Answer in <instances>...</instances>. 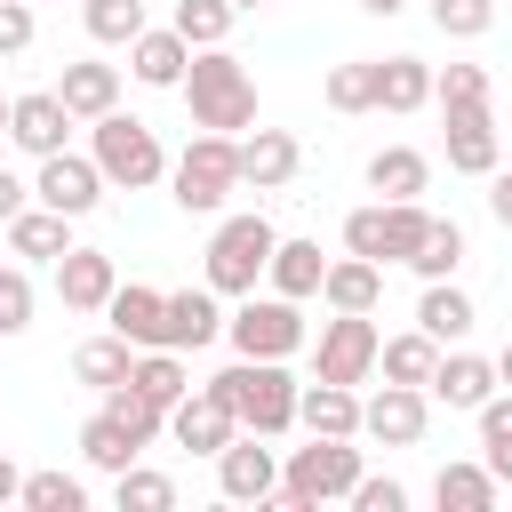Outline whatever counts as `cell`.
Listing matches in <instances>:
<instances>
[{
    "label": "cell",
    "mask_w": 512,
    "mask_h": 512,
    "mask_svg": "<svg viewBox=\"0 0 512 512\" xmlns=\"http://www.w3.org/2000/svg\"><path fill=\"white\" fill-rule=\"evenodd\" d=\"M176 96L192 104V128H216V136L256 128V80H248V64H240L232 48H192Z\"/></svg>",
    "instance_id": "cell-1"
},
{
    "label": "cell",
    "mask_w": 512,
    "mask_h": 512,
    "mask_svg": "<svg viewBox=\"0 0 512 512\" xmlns=\"http://www.w3.org/2000/svg\"><path fill=\"white\" fill-rule=\"evenodd\" d=\"M208 392L240 416V432H264V440L296 432V376H288V360H240L232 352V368H216Z\"/></svg>",
    "instance_id": "cell-2"
},
{
    "label": "cell",
    "mask_w": 512,
    "mask_h": 512,
    "mask_svg": "<svg viewBox=\"0 0 512 512\" xmlns=\"http://www.w3.org/2000/svg\"><path fill=\"white\" fill-rule=\"evenodd\" d=\"M88 160L104 168V184L112 192H152V184H168V152H160V136L136 120V112H104V120H88Z\"/></svg>",
    "instance_id": "cell-3"
},
{
    "label": "cell",
    "mask_w": 512,
    "mask_h": 512,
    "mask_svg": "<svg viewBox=\"0 0 512 512\" xmlns=\"http://www.w3.org/2000/svg\"><path fill=\"white\" fill-rule=\"evenodd\" d=\"M232 192H240V136L200 128V136L168 160V200H176L184 216H224Z\"/></svg>",
    "instance_id": "cell-4"
},
{
    "label": "cell",
    "mask_w": 512,
    "mask_h": 512,
    "mask_svg": "<svg viewBox=\"0 0 512 512\" xmlns=\"http://www.w3.org/2000/svg\"><path fill=\"white\" fill-rule=\"evenodd\" d=\"M360 472H368V464H360V440H312V448H288L272 504H280V512H320V504H344Z\"/></svg>",
    "instance_id": "cell-5"
},
{
    "label": "cell",
    "mask_w": 512,
    "mask_h": 512,
    "mask_svg": "<svg viewBox=\"0 0 512 512\" xmlns=\"http://www.w3.org/2000/svg\"><path fill=\"white\" fill-rule=\"evenodd\" d=\"M224 336H232V352L240 360H296L304 344H312V328H304V304L296 296H232V312H224Z\"/></svg>",
    "instance_id": "cell-6"
},
{
    "label": "cell",
    "mask_w": 512,
    "mask_h": 512,
    "mask_svg": "<svg viewBox=\"0 0 512 512\" xmlns=\"http://www.w3.org/2000/svg\"><path fill=\"white\" fill-rule=\"evenodd\" d=\"M272 216L264 208H248V216H216V232H208V264H200V280L216 288V296H248L256 280H264V264H272Z\"/></svg>",
    "instance_id": "cell-7"
},
{
    "label": "cell",
    "mask_w": 512,
    "mask_h": 512,
    "mask_svg": "<svg viewBox=\"0 0 512 512\" xmlns=\"http://www.w3.org/2000/svg\"><path fill=\"white\" fill-rule=\"evenodd\" d=\"M424 224H432L424 200H368V208L344 216V248L368 256V264H408L416 240H424Z\"/></svg>",
    "instance_id": "cell-8"
},
{
    "label": "cell",
    "mask_w": 512,
    "mask_h": 512,
    "mask_svg": "<svg viewBox=\"0 0 512 512\" xmlns=\"http://www.w3.org/2000/svg\"><path fill=\"white\" fill-rule=\"evenodd\" d=\"M376 312H328L312 336V376L320 384H368L376 376Z\"/></svg>",
    "instance_id": "cell-9"
},
{
    "label": "cell",
    "mask_w": 512,
    "mask_h": 512,
    "mask_svg": "<svg viewBox=\"0 0 512 512\" xmlns=\"http://www.w3.org/2000/svg\"><path fill=\"white\" fill-rule=\"evenodd\" d=\"M104 192H112V184H104V168H96L88 152H72V144H64V152H48V160L32 168V200H40V208H56V216H72V224H80Z\"/></svg>",
    "instance_id": "cell-10"
},
{
    "label": "cell",
    "mask_w": 512,
    "mask_h": 512,
    "mask_svg": "<svg viewBox=\"0 0 512 512\" xmlns=\"http://www.w3.org/2000/svg\"><path fill=\"white\" fill-rule=\"evenodd\" d=\"M280 488V456L264 448V432H232L216 448V496L224 504H272Z\"/></svg>",
    "instance_id": "cell-11"
},
{
    "label": "cell",
    "mask_w": 512,
    "mask_h": 512,
    "mask_svg": "<svg viewBox=\"0 0 512 512\" xmlns=\"http://www.w3.org/2000/svg\"><path fill=\"white\" fill-rule=\"evenodd\" d=\"M432 424V392L424 384H384L360 400V440H384V448H416Z\"/></svg>",
    "instance_id": "cell-12"
},
{
    "label": "cell",
    "mask_w": 512,
    "mask_h": 512,
    "mask_svg": "<svg viewBox=\"0 0 512 512\" xmlns=\"http://www.w3.org/2000/svg\"><path fill=\"white\" fill-rule=\"evenodd\" d=\"M216 336H224V296H216L208 280L160 296V344H168V352H200V344H216Z\"/></svg>",
    "instance_id": "cell-13"
},
{
    "label": "cell",
    "mask_w": 512,
    "mask_h": 512,
    "mask_svg": "<svg viewBox=\"0 0 512 512\" xmlns=\"http://www.w3.org/2000/svg\"><path fill=\"white\" fill-rule=\"evenodd\" d=\"M80 120L64 112V96L56 88H32V96H8V144L16 152H32V160H48V152H64V136H72Z\"/></svg>",
    "instance_id": "cell-14"
},
{
    "label": "cell",
    "mask_w": 512,
    "mask_h": 512,
    "mask_svg": "<svg viewBox=\"0 0 512 512\" xmlns=\"http://www.w3.org/2000/svg\"><path fill=\"white\" fill-rule=\"evenodd\" d=\"M440 120H448V168L456 176H488L504 160V136H496L488 104H440Z\"/></svg>",
    "instance_id": "cell-15"
},
{
    "label": "cell",
    "mask_w": 512,
    "mask_h": 512,
    "mask_svg": "<svg viewBox=\"0 0 512 512\" xmlns=\"http://www.w3.org/2000/svg\"><path fill=\"white\" fill-rule=\"evenodd\" d=\"M424 392H432L440 408H464V416H472V408L496 392V360H480V352H464V344H440V360H432Z\"/></svg>",
    "instance_id": "cell-16"
},
{
    "label": "cell",
    "mask_w": 512,
    "mask_h": 512,
    "mask_svg": "<svg viewBox=\"0 0 512 512\" xmlns=\"http://www.w3.org/2000/svg\"><path fill=\"white\" fill-rule=\"evenodd\" d=\"M232 432H240V416H232L208 384H192V392L168 408V440H176V448H192V456H216Z\"/></svg>",
    "instance_id": "cell-17"
},
{
    "label": "cell",
    "mask_w": 512,
    "mask_h": 512,
    "mask_svg": "<svg viewBox=\"0 0 512 512\" xmlns=\"http://www.w3.org/2000/svg\"><path fill=\"white\" fill-rule=\"evenodd\" d=\"M296 424L312 440H360V384H296Z\"/></svg>",
    "instance_id": "cell-18"
},
{
    "label": "cell",
    "mask_w": 512,
    "mask_h": 512,
    "mask_svg": "<svg viewBox=\"0 0 512 512\" xmlns=\"http://www.w3.org/2000/svg\"><path fill=\"white\" fill-rule=\"evenodd\" d=\"M296 168H304V144H296L288 128H240V184L280 192Z\"/></svg>",
    "instance_id": "cell-19"
},
{
    "label": "cell",
    "mask_w": 512,
    "mask_h": 512,
    "mask_svg": "<svg viewBox=\"0 0 512 512\" xmlns=\"http://www.w3.org/2000/svg\"><path fill=\"white\" fill-rule=\"evenodd\" d=\"M112 288H120V264H112L104 248H64V256H56V296H64V312H104Z\"/></svg>",
    "instance_id": "cell-20"
},
{
    "label": "cell",
    "mask_w": 512,
    "mask_h": 512,
    "mask_svg": "<svg viewBox=\"0 0 512 512\" xmlns=\"http://www.w3.org/2000/svg\"><path fill=\"white\" fill-rule=\"evenodd\" d=\"M184 64H192V40H184L176 24H144V32L128 40V72H136L144 88H176Z\"/></svg>",
    "instance_id": "cell-21"
},
{
    "label": "cell",
    "mask_w": 512,
    "mask_h": 512,
    "mask_svg": "<svg viewBox=\"0 0 512 512\" xmlns=\"http://www.w3.org/2000/svg\"><path fill=\"white\" fill-rule=\"evenodd\" d=\"M0 232H8V256H16V264H56V256L72 248V216H56V208H40V200L16 208Z\"/></svg>",
    "instance_id": "cell-22"
},
{
    "label": "cell",
    "mask_w": 512,
    "mask_h": 512,
    "mask_svg": "<svg viewBox=\"0 0 512 512\" xmlns=\"http://www.w3.org/2000/svg\"><path fill=\"white\" fill-rule=\"evenodd\" d=\"M320 304L328 312H376L384 304V264H368V256H328V272H320Z\"/></svg>",
    "instance_id": "cell-23"
},
{
    "label": "cell",
    "mask_w": 512,
    "mask_h": 512,
    "mask_svg": "<svg viewBox=\"0 0 512 512\" xmlns=\"http://www.w3.org/2000/svg\"><path fill=\"white\" fill-rule=\"evenodd\" d=\"M56 96H64V112H72V120H104V112L120 104V64H96V56H80V64H64Z\"/></svg>",
    "instance_id": "cell-24"
},
{
    "label": "cell",
    "mask_w": 512,
    "mask_h": 512,
    "mask_svg": "<svg viewBox=\"0 0 512 512\" xmlns=\"http://www.w3.org/2000/svg\"><path fill=\"white\" fill-rule=\"evenodd\" d=\"M368 192L376 200H424L432 192V160L416 144H384V152H368Z\"/></svg>",
    "instance_id": "cell-25"
},
{
    "label": "cell",
    "mask_w": 512,
    "mask_h": 512,
    "mask_svg": "<svg viewBox=\"0 0 512 512\" xmlns=\"http://www.w3.org/2000/svg\"><path fill=\"white\" fill-rule=\"evenodd\" d=\"M160 296H168V288L120 280V288L104 296V328H112V336H128L136 352H144V344H160Z\"/></svg>",
    "instance_id": "cell-26"
},
{
    "label": "cell",
    "mask_w": 512,
    "mask_h": 512,
    "mask_svg": "<svg viewBox=\"0 0 512 512\" xmlns=\"http://www.w3.org/2000/svg\"><path fill=\"white\" fill-rule=\"evenodd\" d=\"M416 328H424L432 344H464V336L480 328V312H472V296H464L456 280H424V296H416Z\"/></svg>",
    "instance_id": "cell-27"
},
{
    "label": "cell",
    "mask_w": 512,
    "mask_h": 512,
    "mask_svg": "<svg viewBox=\"0 0 512 512\" xmlns=\"http://www.w3.org/2000/svg\"><path fill=\"white\" fill-rule=\"evenodd\" d=\"M496 496H504V480H496L480 456H456V464L432 472V504H440V512H488Z\"/></svg>",
    "instance_id": "cell-28"
},
{
    "label": "cell",
    "mask_w": 512,
    "mask_h": 512,
    "mask_svg": "<svg viewBox=\"0 0 512 512\" xmlns=\"http://www.w3.org/2000/svg\"><path fill=\"white\" fill-rule=\"evenodd\" d=\"M320 272H328V256H320V240H272V264H264V288L272 296H320Z\"/></svg>",
    "instance_id": "cell-29"
},
{
    "label": "cell",
    "mask_w": 512,
    "mask_h": 512,
    "mask_svg": "<svg viewBox=\"0 0 512 512\" xmlns=\"http://www.w3.org/2000/svg\"><path fill=\"white\" fill-rule=\"evenodd\" d=\"M128 384H136L152 408H176V400L192 392V360H184V352H168V344H144V352L128 360Z\"/></svg>",
    "instance_id": "cell-30"
},
{
    "label": "cell",
    "mask_w": 512,
    "mask_h": 512,
    "mask_svg": "<svg viewBox=\"0 0 512 512\" xmlns=\"http://www.w3.org/2000/svg\"><path fill=\"white\" fill-rule=\"evenodd\" d=\"M432 104V64L424 56H376V112H424Z\"/></svg>",
    "instance_id": "cell-31"
},
{
    "label": "cell",
    "mask_w": 512,
    "mask_h": 512,
    "mask_svg": "<svg viewBox=\"0 0 512 512\" xmlns=\"http://www.w3.org/2000/svg\"><path fill=\"white\" fill-rule=\"evenodd\" d=\"M128 360H136V344L128 336H88L80 352H72V384H88V392H112V384H128Z\"/></svg>",
    "instance_id": "cell-32"
},
{
    "label": "cell",
    "mask_w": 512,
    "mask_h": 512,
    "mask_svg": "<svg viewBox=\"0 0 512 512\" xmlns=\"http://www.w3.org/2000/svg\"><path fill=\"white\" fill-rule=\"evenodd\" d=\"M472 424H480V464L512 488V384H496V392L472 408Z\"/></svg>",
    "instance_id": "cell-33"
},
{
    "label": "cell",
    "mask_w": 512,
    "mask_h": 512,
    "mask_svg": "<svg viewBox=\"0 0 512 512\" xmlns=\"http://www.w3.org/2000/svg\"><path fill=\"white\" fill-rule=\"evenodd\" d=\"M456 264H464V224L456 216H432L424 240H416V256H408V272L416 280H456Z\"/></svg>",
    "instance_id": "cell-34"
},
{
    "label": "cell",
    "mask_w": 512,
    "mask_h": 512,
    "mask_svg": "<svg viewBox=\"0 0 512 512\" xmlns=\"http://www.w3.org/2000/svg\"><path fill=\"white\" fill-rule=\"evenodd\" d=\"M80 456H88V464H96V472H128V464H136V456H144V448H136V440H128V424H120V416H112V408H96V416H88V424H80Z\"/></svg>",
    "instance_id": "cell-35"
},
{
    "label": "cell",
    "mask_w": 512,
    "mask_h": 512,
    "mask_svg": "<svg viewBox=\"0 0 512 512\" xmlns=\"http://www.w3.org/2000/svg\"><path fill=\"white\" fill-rule=\"evenodd\" d=\"M320 96H328V112H376V56H344V64H328Z\"/></svg>",
    "instance_id": "cell-36"
},
{
    "label": "cell",
    "mask_w": 512,
    "mask_h": 512,
    "mask_svg": "<svg viewBox=\"0 0 512 512\" xmlns=\"http://www.w3.org/2000/svg\"><path fill=\"white\" fill-rule=\"evenodd\" d=\"M432 360H440V344H432L424 328H408V336H384V344H376L384 384H424V376H432Z\"/></svg>",
    "instance_id": "cell-37"
},
{
    "label": "cell",
    "mask_w": 512,
    "mask_h": 512,
    "mask_svg": "<svg viewBox=\"0 0 512 512\" xmlns=\"http://www.w3.org/2000/svg\"><path fill=\"white\" fill-rule=\"evenodd\" d=\"M112 504H120V512H176V480L136 456L128 472H112Z\"/></svg>",
    "instance_id": "cell-38"
},
{
    "label": "cell",
    "mask_w": 512,
    "mask_h": 512,
    "mask_svg": "<svg viewBox=\"0 0 512 512\" xmlns=\"http://www.w3.org/2000/svg\"><path fill=\"white\" fill-rule=\"evenodd\" d=\"M80 24L96 48H128L144 32V0H80Z\"/></svg>",
    "instance_id": "cell-39"
},
{
    "label": "cell",
    "mask_w": 512,
    "mask_h": 512,
    "mask_svg": "<svg viewBox=\"0 0 512 512\" xmlns=\"http://www.w3.org/2000/svg\"><path fill=\"white\" fill-rule=\"evenodd\" d=\"M16 504H24V512H80V504H88V480H80V472H24Z\"/></svg>",
    "instance_id": "cell-40"
},
{
    "label": "cell",
    "mask_w": 512,
    "mask_h": 512,
    "mask_svg": "<svg viewBox=\"0 0 512 512\" xmlns=\"http://www.w3.org/2000/svg\"><path fill=\"white\" fill-rule=\"evenodd\" d=\"M232 16H240L232 0H176V16H168V24H176L192 48H224V40H232Z\"/></svg>",
    "instance_id": "cell-41"
},
{
    "label": "cell",
    "mask_w": 512,
    "mask_h": 512,
    "mask_svg": "<svg viewBox=\"0 0 512 512\" xmlns=\"http://www.w3.org/2000/svg\"><path fill=\"white\" fill-rule=\"evenodd\" d=\"M496 24V0H432V32L440 40H480Z\"/></svg>",
    "instance_id": "cell-42"
},
{
    "label": "cell",
    "mask_w": 512,
    "mask_h": 512,
    "mask_svg": "<svg viewBox=\"0 0 512 512\" xmlns=\"http://www.w3.org/2000/svg\"><path fill=\"white\" fill-rule=\"evenodd\" d=\"M32 264H0V336H24L32 328Z\"/></svg>",
    "instance_id": "cell-43"
},
{
    "label": "cell",
    "mask_w": 512,
    "mask_h": 512,
    "mask_svg": "<svg viewBox=\"0 0 512 512\" xmlns=\"http://www.w3.org/2000/svg\"><path fill=\"white\" fill-rule=\"evenodd\" d=\"M432 104H488V64H440Z\"/></svg>",
    "instance_id": "cell-44"
},
{
    "label": "cell",
    "mask_w": 512,
    "mask_h": 512,
    "mask_svg": "<svg viewBox=\"0 0 512 512\" xmlns=\"http://www.w3.org/2000/svg\"><path fill=\"white\" fill-rule=\"evenodd\" d=\"M344 504H352V512H400V504H408V488H400L392 472H384V480H376V472H360Z\"/></svg>",
    "instance_id": "cell-45"
},
{
    "label": "cell",
    "mask_w": 512,
    "mask_h": 512,
    "mask_svg": "<svg viewBox=\"0 0 512 512\" xmlns=\"http://www.w3.org/2000/svg\"><path fill=\"white\" fill-rule=\"evenodd\" d=\"M32 32H40V8L32 0H0V56H24Z\"/></svg>",
    "instance_id": "cell-46"
},
{
    "label": "cell",
    "mask_w": 512,
    "mask_h": 512,
    "mask_svg": "<svg viewBox=\"0 0 512 512\" xmlns=\"http://www.w3.org/2000/svg\"><path fill=\"white\" fill-rule=\"evenodd\" d=\"M480 184H488V216H496V224H504V232H512V168H504V160H496V168H488V176H480Z\"/></svg>",
    "instance_id": "cell-47"
},
{
    "label": "cell",
    "mask_w": 512,
    "mask_h": 512,
    "mask_svg": "<svg viewBox=\"0 0 512 512\" xmlns=\"http://www.w3.org/2000/svg\"><path fill=\"white\" fill-rule=\"evenodd\" d=\"M16 208H32V184H24L16 168H0V224H8Z\"/></svg>",
    "instance_id": "cell-48"
},
{
    "label": "cell",
    "mask_w": 512,
    "mask_h": 512,
    "mask_svg": "<svg viewBox=\"0 0 512 512\" xmlns=\"http://www.w3.org/2000/svg\"><path fill=\"white\" fill-rule=\"evenodd\" d=\"M16 488H24V472H16L8 456H0V504H16Z\"/></svg>",
    "instance_id": "cell-49"
},
{
    "label": "cell",
    "mask_w": 512,
    "mask_h": 512,
    "mask_svg": "<svg viewBox=\"0 0 512 512\" xmlns=\"http://www.w3.org/2000/svg\"><path fill=\"white\" fill-rule=\"evenodd\" d=\"M352 8H360V16H400L408 0H352Z\"/></svg>",
    "instance_id": "cell-50"
},
{
    "label": "cell",
    "mask_w": 512,
    "mask_h": 512,
    "mask_svg": "<svg viewBox=\"0 0 512 512\" xmlns=\"http://www.w3.org/2000/svg\"><path fill=\"white\" fill-rule=\"evenodd\" d=\"M496 384H512V344H504V352H496Z\"/></svg>",
    "instance_id": "cell-51"
},
{
    "label": "cell",
    "mask_w": 512,
    "mask_h": 512,
    "mask_svg": "<svg viewBox=\"0 0 512 512\" xmlns=\"http://www.w3.org/2000/svg\"><path fill=\"white\" fill-rule=\"evenodd\" d=\"M232 8H272V0H232Z\"/></svg>",
    "instance_id": "cell-52"
},
{
    "label": "cell",
    "mask_w": 512,
    "mask_h": 512,
    "mask_svg": "<svg viewBox=\"0 0 512 512\" xmlns=\"http://www.w3.org/2000/svg\"><path fill=\"white\" fill-rule=\"evenodd\" d=\"M0 136H8V96H0Z\"/></svg>",
    "instance_id": "cell-53"
},
{
    "label": "cell",
    "mask_w": 512,
    "mask_h": 512,
    "mask_svg": "<svg viewBox=\"0 0 512 512\" xmlns=\"http://www.w3.org/2000/svg\"><path fill=\"white\" fill-rule=\"evenodd\" d=\"M32 8H40V0H32Z\"/></svg>",
    "instance_id": "cell-54"
}]
</instances>
